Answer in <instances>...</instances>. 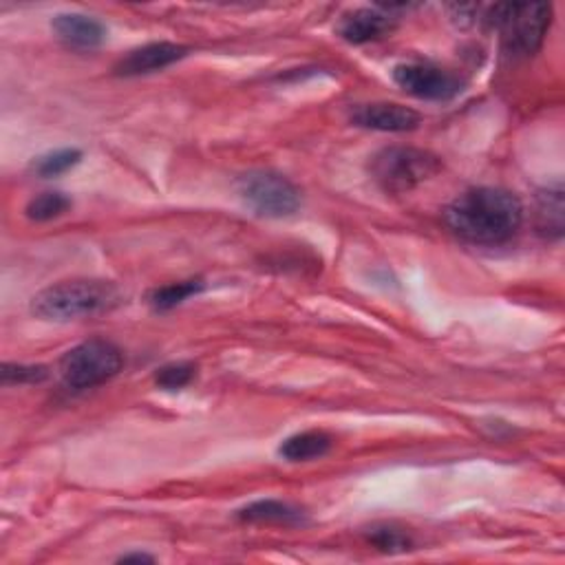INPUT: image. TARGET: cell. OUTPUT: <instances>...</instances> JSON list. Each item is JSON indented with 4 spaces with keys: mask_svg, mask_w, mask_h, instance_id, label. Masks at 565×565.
I'll list each match as a JSON object with an SVG mask.
<instances>
[{
    "mask_svg": "<svg viewBox=\"0 0 565 565\" xmlns=\"http://www.w3.org/2000/svg\"><path fill=\"white\" fill-rule=\"evenodd\" d=\"M482 19L499 30L501 47L510 58H528L539 52L552 21L550 5H495Z\"/></svg>",
    "mask_w": 565,
    "mask_h": 565,
    "instance_id": "obj_3",
    "label": "cell"
},
{
    "mask_svg": "<svg viewBox=\"0 0 565 565\" xmlns=\"http://www.w3.org/2000/svg\"><path fill=\"white\" fill-rule=\"evenodd\" d=\"M191 49L183 45H174V43H150L144 47H137L133 52H128L117 65H115V74L124 76V78H133V76H146V74H155L161 71L179 60H183Z\"/></svg>",
    "mask_w": 565,
    "mask_h": 565,
    "instance_id": "obj_8",
    "label": "cell"
},
{
    "mask_svg": "<svg viewBox=\"0 0 565 565\" xmlns=\"http://www.w3.org/2000/svg\"><path fill=\"white\" fill-rule=\"evenodd\" d=\"M369 170L383 191L405 195L436 177L442 170V161L438 155L422 148L389 146L371 159Z\"/></svg>",
    "mask_w": 565,
    "mask_h": 565,
    "instance_id": "obj_4",
    "label": "cell"
},
{
    "mask_svg": "<svg viewBox=\"0 0 565 565\" xmlns=\"http://www.w3.org/2000/svg\"><path fill=\"white\" fill-rule=\"evenodd\" d=\"M52 27L56 36L74 49H95L106 38L104 25L84 14H60L54 19Z\"/></svg>",
    "mask_w": 565,
    "mask_h": 565,
    "instance_id": "obj_11",
    "label": "cell"
},
{
    "mask_svg": "<svg viewBox=\"0 0 565 565\" xmlns=\"http://www.w3.org/2000/svg\"><path fill=\"white\" fill-rule=\"evenodd\" d=\"M122 351L109 340H87L60 360V375L69 389L82 392L109 383L122 371Z\"/></svg>",
    "mask_w": 565,
    "mask_h": 565,
    "instance_id": "obj_5",
    "label": "cell"
},
{
    "mask_svg": "<svg viewBox=\"0 0 565 565\" xmlns=\"http://www.w3.org/2000/svg\"><path fill=\"white\" fill-rule=\"evenodd\" d=\"M120 561H124V563H128V561H139V563H144V561H152V556H148V554H124Z\"/></svg>",
    "mask_w": 565,
    "mask_h": 565,
    "instance_id": "obj_21",
    "label": "cell"
},
{
    "mask_svg": "<svg viewBox=\"0 0 565 565\" xmlns=\"http://www.w3.org/2000/svg\"><path fill=\"white\" fill-rule=\"evenodd\" d=\"M536 228L547 239L563 235V185L543 188L536 197Z\"/></svg>",
    "mask_w": 565,
    "mask_h": 565,
    "instance_id": "obj_12",
    "label": "cell"
},
{
    "mask_svg": "<svg viewBox=\"0 0 565 565\" xmlns=\"http://www.w3.org/2000/svg\"><path fill=\"white\" fill-rule=\"evenodd\" d=\"M394 25L396 21L385 12L355 10L340 21L338 34L351 45H366L389 36L394 32Z\"/></svg>",
    "mask_w": 565,
    "mask_h": 565,
    "instance_id": "obj_10",
    "label": "cell"
},
{
    "mask_svg": "<svg viewBox=\"0 0 565 565\" xmlns=\"http://www.w3.org/2000/svg\"><path fill=\"white\" fill-rule=\"evenodd\" d=\"M202 290H204V281L202 279L179 281V283H170V285L152 290L150 296H148V303L152 305L155 312H168V309L181 305L183 301H188L191 296L200 294Z\"/></svg>",
    "mask_w": 565,
    "mask_h": 565,
    "instance_id": "obj_15",
    "label": "cell"
},
{
    "mask_svg": "<svg viewBox=\"0 0 565 565\" xmlns=\"http://www.w3.org/2000/svg\"><path fill=\"white\" fill-rule=\"evenodd\" d=\"M197 366L193 362H170L157 369L155 373V385L166 392H177L191 385L195 381Z\"/></svg>",
    "mask_w": 565,
    "mask_h": 565,
    "instance_id": "obj_17",
    "label": "cell"
},
{
    "mask_svg": "<svg viewBox=\"0 0 565 565\" xmlns=\"http://www.w3.org/2000/svg\"><path fill=\"white\" fill-rule=\"evenodd\" d=\"M120 303L122 292L115 283L98 279H76L38 292L32 298V312L45 320L67 323L111 312Z\"/></svg>",
    "mask_w": 565,
    "mask_h": 565,
    "instance_id": "obj_2",
    "label": "cell"
},
{
    "mask_svg": "<svg viewBox=\"0 0 565 565\" xmlns=\"http://www.w3.org/2000/svg\"><path fill=\"white\" fill-rule=\"evenodd\" d=\"M82 159V152L78 148H63V150H54L49 155H43L34 161V170L41 177H58L67 170H71L74 166H78Z\"/></svg>",
    "mask_w": 565,
    "mask_h": 565,
    "instance_id": "obj_18",
    "label": "cell"
},
{
    "mask_svg": "<svg viewBox=\"0 0 565 565\" xmlns=\"http://www.w3.org/2000/svg\"><path fill=\"white\" fill-rule=\"evenodd\" d=\"M241 521L250 523H303V512L285 501L261 499L237 512Z\"/></svg>",
    "mask_w": 565,
    "mask_h": 565,
    "instance_id": "obj_14",
    "label": "cell"
},
{
    "mask_svg": "<svg viewBox=\"0 0 565 565\" xmlns=\"http://www.w3.org/2000/svg\"><path fill=\"white\" fill-rule=\"evenodd\" d=\"M331 444H334V440L325 431H305V433L287 438L281 444L279 453L287 462H312V460L327 455Z\"/></svg>",
    "mask_w": 565,
    "mask_h": 565,
    "instance_id": "obj_13",
    "label": "cell"
},
{
    "mask_svg": "<svg viewBox=\"0 0 565 565\" xmlns=\"http://www.w3.org/2000/svg\"><path fill=\"white\" fill-rule=\"evenodd\" d=\"M447 226L475 246L506 244L523 224L519 197L504 188H473L462 193L444 213Z\"/></svg>",
    "mask_w": 565,
    "mask_h": 565,
    "instance_id": "obj_1",
    "label": "cell"
},
{
    "mask_svg": "<svg viewBox=\"0 0 565 565\" xmlns=\"http://www.w3.org/2000/svg\"><path fill=\"white\" fill-rule=\"evenodd\" d=\"M71 208V200L63 193H43L38 197H34L27 208H25V215L27 219L32 222H38V224H45V222H52V219H58L60 215H65L67 211Z\"/></svg>",
    "mask_w": 565,
    "mask_h": 565,
    "instance_id": "obj_16",
    "label": "cell"
},
{
    "mask_svg": "<svg viewBox=\"0 0 565 565\" xmlns=\"http://www.w3.org/2000/svg\"><path fill=\"white\" fill-rule=\"evenodd\" d=\"M237 191L257 215L268 219H285L301 208L298 188L287 177L272 170H250L241 174Z\"/></svg>",
    "mask_w": 565,
    "mask_h": 565,
    "instance_id": "obj_6",
    "label": "cell"
},
{
    "mask_svg": "<svg viewBox=\"0 0 565 565\" xmlns=\"http://www.w3.org/2000/svg\"><path fill=\"white\" fill-rule=\"evenodd\" d=\"M351 122L362 128L383 131V133H405L414 131L420 124V113L409 106L392 102H373L362 104L351 113Z\"/></svg>",
    "mask_w": 565,
    "mask_h": 565,
    "instance_id": "obj_9",
    "label": "cell"
},
{
    "mask_svg": "<svg viewBox=\"0 0 565 565\" xmlns=\"http://www.w3.org/2000/svg\"><path fill=\"white\" fill-rule=\"evenodd\" d=\"M396 84L420 100L447 102L464 91V82L449 69L433 63H405L394 69Z\"/></svg>",
    "mask_w": 565,
    "mask_h": 565,
    "instance_id": "obj_7",
    "label": "cell"
},
{
    "mask_svg": "<svg viewBox=\"0 0 565 565\" xmlns=\"http://www.w3.org/2000/svg\"><path fill=\"white\" fill-rule=\"evenodd\" d=\"M366 539L383 552H405L411 547V536L394 526H375L369 530Z\"/></svg>",
    "mask_w": 565,
    "mask_h": 565,
    "instance_id": "obj_19",
    "label": "cell"
},
{
    "mask_svg": "<svg viewBox=\"0 0 565 565\" xmlns=\"http://www.w3.org/2000/svg\"><path fill=\"white\" fill-rule=\"evenodd\" d=\"M3 385H30V383H43L47 378V369L36 364H3Z\"/></svg>",
    "mask_w": 565,
    "mask_h": 565,
    "instance_id": "obj_20",
    "label": "cell"
}]
</instances>
